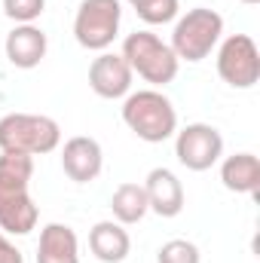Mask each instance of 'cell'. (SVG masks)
Instances as JSON below:
<instances>
[{"label": "cell", "mask_w": 260, "mask_h": 263, "mask_svg": "<svg viewBox=\"0 0 260 263\" xmlns=\"http://www.w3.org/2000/svg\"><path fill=\"white\" fill-rule=\"evenodd\" d=\"M34 175V156L0 150V230L9 236H28L37 227V205L28 193Z\"/></svg>", "instance_id": "1"}, {"label": "cell", "mask_w": 260, "mask_h": 263, "mask_svg": "<svg viewBox=\"0 0 260 263\" xmlns=\"http://www.w3.org/2000/svg\"><path fill=\"white\" fill-rule=\"evenodd\" d=\"M123 123L141 141L162 144L178 132V110L159 89H138L123 101Z\"/></svg>", "instance_id": "2"}, {"label": "cell", "mask_w": 260, "mask_h": 263, "mask_svg": "<svg viewBox=\"0 0 260 263\" xmlns=\"http://www.w3.org/2000/svg\"><path fill=\"white\" fill-rule=\"evenodd\" d=\"M224 37V18L220 12L208 9V6H193L187 9L172 31V52L178 55V62H202L211 55V49L220 43Z\"/></svg>", "instance_id": "3"}, {"label": "cell", "mask_w": 260, "mask_h": 263, "mask_svg": "<svg viewBox=\"0 0 260 263\" xmlns=\"http://www.w3.org/2000/svg\"><path fill=\"white\" fill-rule=\"evenodd\" d=\"M62 144V129L43 114H6L0 117V150L43 156Z\"/></svg>", "instance_id": "4"}, {"label": "cell", "mask_w": 260, "mask_h": 263, "mask_svg": "<svg viewBox=\"0 0 260 263\" xmlns=\"http://www.w3.org/2000/svg\"><path fill=\"white\" fill-rule=\"evenodd\" d=\"M126 65L132 67V73H138L141 80L153 83V86H169L178 77V55L172 52L169 43H162L156 34L150 31H135L123 40V52Z\"/></svg>", "instance_id": "5"}, {"label": "cell", "mask_w": 260, "mask_h": 263, "mask_svg": "<svg viewBox=\"0 0 260 263\" xmlns=\"http://www.w3.org/2000/svg\"><path fill=\"white\" fill-rule=\"evenodd\" d=\"M120 22H123L120 0H83L73 15V37L83 49L104 52L120 34Z\"/></svg>", "instance_id": "6"}, {"label": "cell", "mask_w": 260, "mask_h": 263, "mask_svg": "<svg viewBox=\"0 0 260 263\" xmlns=\"http://www.w3.org/2000/svg\"><path fill=\"white\" fill-rule=\"evenodd\" d=\"M217 73L233 89H251L260 80V52L248 34H230L217 49Z\"/></svg>", "instance_id": "7"}, {"label": "cell", "mask_w": 260, "mask_h": 263, "mask_svg": "<svg viewBox=\"0 0 260 263\" xmlns=\"http://www.w3.org/2000/svg\"><path fill=\"white\" fill-rule=\"evenodd\" d=\"M175 156L190 172H208L224 156V138L211 123H190L175 132Z\"/></svg>", "instance_id": "8"}, {"label": "cell", "mask_w": 260, "mask_h": 263, "mask_svg": "<svg viewBox=\"0 0 260 263\" xmlns=\"http://www.w3.org/2000/svg\"><path fill=\"white\" fill-rule=\"evenodd\" d=\"M132 67L120 52H101L89 65V86L98 98H126L132 92Z\"/></svg>", "instance_id": "9"}, {"label": "cell", "mask_w": 260, "mask_h": 263, "mask_svg": "<svg viewBox=\"0 0 260 263\" xmlns=\"http://www.w3.org/2000/svg\"><path fill=\"white\" fill-rule=\"evenodd\" d=\"M101 165H104V153H101V144L89 135H77V138H67L65 150H62V168L73 184H92L98 175H101Z\"/></svg>", "instance_id": "10"}, {"label": "cell", "mask_w": 260, "mask_h": 263, "mask_svg": "<svg viewBox=\"0 0 260 263\" xmlns=\"http://www.w3.org/2000/svg\"><path fill=\"white\" fill-rule=\"evenodd\" d=\"M147 208L159 217H178L184 211V187L172 168H153L144 181Z\"/></svg>", "instance_id": "11"}, {"label": "cell", "mask_w": 260, "mask_h": 263, "mask_svg": "<svg viewBox=\"0 0 260 263\" xmlns=\"http://www.w3.org/2000/svg\"><path fill=\"white\" fill-rule=\"evenodd\" d=\"M6 59L12 67H22V70H31L46 59V49H49V40L46 34L37 28V25H15L9 34H6Z\"/></svg>", "instance_id": "12"}, {"label": "cell", "mask_w": 260, "mask_h": 263, "mask_svg": "<svg viewBox=\"0 0 260 263\" xmlns=\"http://www.w3.org/2000/svg\"><path fill=\"white\" fill-rule=\"evenodd\" d=\"M89 248L95 254V260L101 263H123L132 251V239L123 230V223L117 220H98L89 230Z\"/></svg>", "instance_id": "13"}, {"label": "cell", "mask_w": 260, "mask_h": 263, "mask_svg": "<svg viewBox=\"0 0 260 263\" xmlns=\"http://www.w3.org/2000/svg\"><path fill=\"white\" fill-rule=\"evenodd\" d=\"M37 263H80V242L67 223H46L40 230Z\"/></svg>", "instance_id": "14"}, {"label": "cell", "mask_w": 260, "mask_h": 263, "mask_svg": "<svg viewBox=\"0 0 260 263\" xmlns=\"http://www.w3.org/2000/svg\"><path fill=\"white\" fill-rule=\"evenodd\" d=\"M220 181L230 193L260 196V159L254 153H233L220 162Z\"/></svg>", "instance_id": "15"}, {"label": "cell", "mask_w": 260, "mask_h": 263, "mask_svg": "<svg viewBox=\"0 0 260 263\" xmlns=\"http://www.w3.org/2000/svg\"><path fill=\"white\" fill-rule=\"evenodd\" d=\"M110 211H114V220L123 223V227H132L138 220H144V214L150 211L147 208V193H144V184H135V181H126L114 190L110 196Z\"/></svg>", "instance_id": "16"}, {"label": "cell", "mask_w": 260, "mask_h": 263, "mask_svg": "<svg viewBox=\"0 0 260 263\" xmlns=\"http://www.w3.org/2000/svg\"><path fill=\"white\" fill-rule=\"evenodd\" d=\"M178 9H181L178 0H141L135 6L138 18L147 22V25H169V22L178 18Z\"/></svg>", "instance_id": "17"}, {"label": "cell", "mask_w": 260, "mask_h": 263, "mask_svg": "<svg viewBox=\"0 0 260 263\" xmlns=\"http://www.w3.org/2000/svg\"><path fill=\"white\" fill-rule=\"evenodd\" d=\"M46 9V0H3V15L15 25H34Z\"/></svg>", "instance_id": "18"}, {"label": "cell", "mask_w": 260, "mask_h": 263, "mask_svg": "<svg viewBox=\"0 0 260 263\" xmlns=\"http://www.w3.org/2000/svg\"><path fill=\"white\" fill-rule=\"evenodd\" d=\"M199 260H202L199 248L187 239H172L156 251V263H199Z\"/></svg>", "instance_id": "19"}, {"label": "cell", "mask_w": 260, "mask_h": 263, "mask_svg": "<svg viewBox=\"0 0 260 263\" xmlns=\"http://www.w3.org/2000/svg\"><path fill=\"white\" fill-rule=\"evenodd\" d=\"M0 263H25L22 251L6 239V233H0Z\"/></svg>", "instance_id": "20"}, {"label": "cell", "mask_w": 260, "mask_h": 263, "mask_svg": "<svg viewBox=\"0 0 260 263\" xmlns=\"http://www.w3.org/2000/svg\"><path fill=\"white\" fill-rule=\"evenodd\" d=\"M242 3H248V6H254V3H260V0H242Z\"/></svg>", "instance_id": "21"}, {"label": "cell", "mask_w": 260, "mask_h": 263, "mask_svg": "<svg viewBox=\"0 0 260 263\" xmlns=\"http://www.w3.org/2000/svg\"><path fill=\"white\" fill-rule=\"evenodd\" d=\"M129 3H132V6H138V3H141V0H129Z\"/></svg>", "instance_id": "22"}]
</instances>
